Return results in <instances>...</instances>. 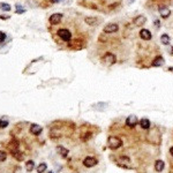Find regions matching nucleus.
<instances>
[{
  "mask_svg": "<svg viewBox=\"0 0 173 173\" xmlns=\"http://www.w3.org/2000/svg\"><path fill=\"white\" fill-rule=\"evenodd\" d=\"M107 146H109L110 149L115 150V149H118L122 146V141L117 136H110L109 140H107Z\"/></svg>",
  "mask_w": 173,
  "mask_h": 173,
  "instance_id": "nucleus-1",
  "label": "nucleus"
},
{
  "mask_svg": "<svg viewBox=\"0 0 173 173\" xmlns=\"http://www.w3.org/2000/svg\"><path fill=\"white\" fill-rule=\"evenodd\" d=\"M57 34H58L59 38L65 40V42H69L70 38H72V32L68 29H59Z\"/></svg>",
  "mask_w": 173,
  "mask_h": 173,
  "instance_id": "nucleus-2",
  "label": "nucleus"
},
{
  "mask_svg": "<svg viewBox=\"0 0 173 173\" xmlns=\"http://www.w3.org/2000/svg\"><path fill=\"white\" fill-rule=\"evenodd\" d=\"M97 163H98V160L95 157H86L83 160V165L85 167H94V166L97 165Z\"/></svg>",
  "mask_w": 173,
  "mask_h": 173,
  "instance_id": "nucleus-3",
  "label": "nucleus"
},
{
  "mask_svg": "<svg viewBox=\"0 0 173 173\" xmlns=\"http://www.w3.org/2000/svg\"><path fill=\"white\" fill-rule=\"evenodd\" d=\"M126 123L129 127H135L139 123V119L135 114H131V115H128V118L126 119Z\"/></svg>",
  "mask_w": 173,
  "mask_h": 173,
  "instance_id": "nucleus-4",
  "label": "nucleus"
},
{
  "mask_svg": "<svg viewBox=\"0 0 173 173\" xmlns=\"http://www.w3.org/2000/svg\"><path fill=\"white\" fill-rule=\"evenodd\" d=\"M103 60H104V62L106 64V65H113L115 61H117V58H115V56L114 54H112V53H106L104 57H103Z\"/></svg>",
  "mask_w": 173,
  "mask_h": 173,
  "instance_id": "nucleus-5",
  "label": "nucleus"
},
{
  "mask_svg": "<svg viewBox=\"0 0 173 173\" xmlns=\"http://www.w3.org/2000/svg\"><path fill=\"white\" fill-rule=\"evenodd\" d=\"M61 20H62V14H60V13L52 14L50 16V19H49V21H50L51 24H58V23L61 22Z\"/></svg>",
  "mask_w": 173,
  "mask_h": 173,
  "instance_id": "nucleus-6",
  "label": "nucleus"
},
{
  "mask_svg": "<svg viewBox=\"0 0 173 173\" xmlns=\"http://www.w3.org/2000/svg\"><path fill=\"white\" fill-rule=\"evenodd\" d=\"M118 29H119V27H118L117 23H110V24L105 25L104 32H105V34H113V32H117Z\"/></svg>",
  "mask_w": 173,
  "mask_h": 173,
  "instance_id": "nucleus-7",
  "label": "nucleus"
},
{
  "mask_svg": "<svg viewBox=\"0 0 173 173\" xmlns=\"http://www.w3.org/2000/svg\"><path fill=\"white\" fill-rule=\"evenodd\" d=\"M42 131H43V128L39 126V125H37V123H32L31 126H30V129H29V132L32 134V135H39L40 133H42Z\"/></svg>",
  "mask_w": 173,
  "mask_h": 173,
  "instance_id": "nucleus-8",
  "label": "nucleus"
},
{
  "mask_svg": "<svg viewBox=\"0 0 173 173\" xmlns=\"http://www.w3.org/2000/svg\"><path fill=\"white\" fill-rule=\"evenodd\" d=\"M146 21H147L146 16H143V15H139L137 17H135V19H134V24H135L136 27H141V25H143V24L146 23Z\"/></svg>",
  "mask_w": 173,
  "mask_h": 173,
  "instance_id": "nucleus-9",
  "label": "nucleus"
},
{
  "mask_svg": "<svg viewBox=\"0 0 173 173\" xmlns=\"http://www.w3.org/2000/svg\"><path fill=\"white\" fill-rule=\"evenodd\" d=\"M140 37L144 40H149V39H151V32L148 29H142L140 31Z\"/></svg>",
  "mask_w": 173,
  "mask_h": 173,
  "instance_id": "nucleus-10",
  "label": "nucleus"
},
{
  "mask_svg": "<svg viewBox=\"0 0 173 173\" xmlns=\"http://www.w3.org/2000/svg\"><path fill=\"white\" fill-rule=\"evenodd\" d=\"M85 23L89 24V25H97L99 23V20L97 17H94V16H90V17H85Z\"/></svg>",
  "mask_w": 173,
  "mask_h": 173,
  "instance_id": "nucleus-11",
  "label": "nucleus"
},
{
  "mask_svg": "<svg viewBox=\"0 0 173 173\" xmlns=\"http://www.w3.org/2000/svg\"><path fill=\"white\" fill-rule=\"evenodd\" d=\"M57 151H58V154H59L61 157H64V158L67 157V156H68V152H69L65 147H61V146H58V147H57Z\"/></svg>",
  "mask_w": 173,
  "mask_h": 173,
  "instance_id": "nucleus-12",
  "label": "nucleus"
},
{
  "mask_svg": "<svg viewBox=\"0 0 173 173\" xmlns=\"http://www.w3.org/2000/svg\"><path fill=\"white\" fill-rule=\"evenodd\" d=\"M159 13H160V16H162V17L166 19V17H168V16H170L171 11H170L167 7H160V8H159Z\"/></svg>",
  "mask_w": 173,
  "mask_h": 173,
  "instance_id": "nucleus-13",
  "label": "nucleus"
},
{
  "mask_svg": "<svg viewBox=\"0 0 173 173\" xmlns=\"http://www.w3.org/2000/svg\"><path fill=\"white\" fill-rule=\"evenodd\" d=\"M162 65H164V59H163V57H160V56L156 57V58L154 59V61H152V66L159 67V66H162Z\"/></svg>",
  "mask_w": 173,
  "mask_h": 173,
  "instance_id": "nucleus-14",
  "label": "nucleus"
},
{
  "mask_svg": "<svg viewBox=\"0 0 173 173\" xmlns=\"http://www.w3.org/2000/svg\"><path fill=\"white\" fill-rule=\"evenodd\" d=\"M139 123H140V126H141L143 129H149V128H150V121H149V119L143 118V119H141V120L139 121Z\"/></svg>",
  "mask_w": 173,
  "mask_h": 173,
  "instance_id": "nucleus-15",
  "label": "nucleus"
},
{
  "mask_svg": "<svg viewBox=\"0 0 173 173\" xmlns=\"http://www.w3.org/2000/svg\"><path fill=\"white\" fill-rule=\"evenodd\" d=\"M164 166H165V164H164L163 160H160V159L156 160V163H155V170L157 172H162L164 170Z\"/></svg>",
  "mask_w": 173,
  "mask_h": 173,
  "instance_id": "nucleus-16",
  "label": "nucleus"
},
{
  "mask_svg": "<svg viewBox=\"0 0 173 173\" xmlns=\"http://www.w3.org/2000/svg\"><path fill=\"white\" fill-rule=\"evenodd\" d=\"M25 170L28 171V172H31V171H34L35 170V162L34 160H27L25 162Z\"/></svg>",
  "mask_w": 173,
  "mask_h": 173,
  "instance_id": "nucleus-17",
  "label": "nucleus"
},
{
  "mask_svg": "<svg viewBox=\"0 0 173 173\" xmlns=\"http://www.w3.org/2000/svg\"><path fill=\"white\" fill-rule=\"evenodd\" d=\"M48 170V165L46 163H42L37 166V173H44L45 171Z\"/></svg>",
  "mask_w": 173,
  "mask_h": 173,
  "instance_id": "nucleus-18",
  "label": "nucleus"
},
{
  "mask_svg": "<svg viewBox=\"0 0 173 173\" xmlns=\"http://www.w3.org/2000/svg\"><path fill=\"white\" fill-rule=\"evenodd\" d=\"M17 147H19V142L17 141H12L9 144H8V149L13 152V151H15L16 149H17Z\"/></svg>",
  "mask_w": 173,
  "mask_h": 173,
  "instance_id": "nucleus-19",
  "label": "nucleus"
},
{
  "mask_svg": "<svg viewBox=\"0 0 173 173\" xmlns=\"http://www.w3.org/2000/svg\"><path fill=\"white\" fill-rule=\"evenodd\" d=\"M106 107H107V104H106V103H98V104H95V105H94V109H95V110H99V111L105 110Z\"/></svg>",
  "mask_w": 173,
  "mask_h": 173,
  "instance_id": "nucleus-20",
  "label": "nucleus"
},
{
  "mask_svg": "<svg viewBox=\"0 0 173 173\" xmlns=\"http://www.w3.org/2000/svg\"><path fill=\"white\" fill-rule=\"evenodd\" d=\"M12 154H13L14 158H16L17 160H23V154H21V151H19V150H15V151H13Z\"/></svg>",
  "mask_w": 173,
  "mask_h": 173,
  "instance_id": "nucleus-21",
  "label": "nucleus"
},
{
  "mask_svg": "<svg viewBox=\"0 0 173 173\" xmlns=\"http://www.w3.org/2000/svg\"><path fill=\"white\" fill-rule=\"evenodd\" d=\"M0 8H1V11H4V12H9L11 11V6L6 3H0Z\"/></svg>",
  "mask_w": 173,
  "mask_h": 173,
  "instance_id": "nucleus-22",
  "label": "nucleus"
},
{
  "mask_svg": "<svg viewBox=\"0 0 173 173\" xmlns=\"http://www.w3.org/2000/svg\"><path fill=\"white\" fill-rule=\"evenodd\" d=\"M160 40H162V43H163L164 45L170 44V37H168L167 35H163V36L160 37Z\"/></svg>",
  "mask_w": 173,
  "mask_h": 173,
  "instance_id": "nucleus-23",
  "label": "nucleus"
},
{
  "mask_svg": "<svg viewBox=\"0 0 173 173\" xmlns=\"http://www.w3.org/2000/svg\"><path fill=\"white\" fill-rule=\"evenodd\" d=\"M8 120H6L5 118H3V119H0V128H6L7 126H8Z\"/></svg>",
  "mask_w": 173,
  "mask_h": 173,
  "instance_id": "nucleus-24",
  "label": "nucleus"
},
{
  "mask_svg": "<svg viewBox=\"0 0 173 173\" xmlns=\"http://www.w3.org/2000/svg\"><path fill=\"white\" fill-rule=\"evenodd\" d=\"M15 9H16V13H17V14H23V13L25 12L24 8H23L21 5H16V6H15Z\"/></svg>",
  "mask_w": 173,
  "mask_h": 173,
  "instance_id": "nucleus-25",
  "label": "nucleus"
},
{
  "mask_svg": "<svg viewBox=\"0 0 173 173\" xmlns=\"http://www.w3.org/2000/svg\"><path fill=\"white\" fill-rule=\"evenodd\" d=\"M7 158V154L3 150H0V162H5Z\"/></svg>",
  "mask_w": 173,
  "mask_h": 173,
  "instance_id": "nucleus-26",
  "label": "nucleus"
},
{
  "mask_svg": "<svg viewBox=\"0 0 173 173\" xmlns=\"http://www.w3.org/2000/svg\"><path fill=\"white\" fill-rule=\"evenodd\" d=\"M6 39V34L4 31H0V43H3Z\"/></svg>",
  "mask_w": 173,
  "mask_h": 173,
  "instance_id": "nucleus-27",
  "label": "nucleus"
},
{
  "mask_svg": "<svg viewBox=\"0 0 173 173\" xmlns=\"http://www.w3.org/2000/svg\"><path fill=\"white\" fill-rule=\"evenodd\" d=\"M59 1H61V0H51L52 4H57V3H59Z\"/></svg>",
  "mask_w": 173,
  "mask_h": 173,
  "instance_id": "nucleus-28",
  "label": "nucleus"
},
{
  "mask_svg": "<svg viewBox=\"0 0 173 173\" xmlns=\"http://www.w3.org/2000/svg\"><path fill=\"white\" fill-rule=\"evenodd\" d=\"M156 27H157V28L159 27V21H158V20H156Z\"/></svg>",
  "mask_w": 173,
  "mask_h": 173,
  "instance_id": "nucleus-29",
  "label": "nucleus"
},
{
  "mask_svg": "<svg viewBox=\"0 0 173 173\" xmlns=\"http://www.w3.org/2000/svg\"><path fill=\"white\" fill-rule=\"evenodd\" d=\"M170 152H171V155H172V156H173V147H172V148H171V150H170Z\"/></svg>",
  "mask_w": 173,
  "mask_h": 173,
  "instance_id": "nucleus-30",
  "label": "nucleus"
},
{
  "mask_svg": "<svg viewBox=\"0 0 173 173\" xmlns=\"http://www.w3.org/2000/svg\"><path fill=\"white\" fill-rule=\"evenodd\" d=\"M129 1H131V3H133V1H134V0H129Z\"/></svg>",
  "mask_w": 173,
  "mask_h": 173,
  "instance_id": "nucleus-31",
  "label": "nucleus"
},
{
  "mask_svg": "<svg viewBox=\"0 0 173 173\" xmlns=\"http://www.w3.org/2000/svg\"><path fill=\"white\" fill-rule=\"evenodd\" d=\"M49 173H53V172H52V171H51V172H49Z\"/></svg>",
  "mask_w": 173,
  "mask_h": 173,
  "instance_id": "nucleus-32",
  "label": "nucleus"
}]
</instances>
